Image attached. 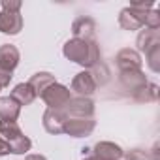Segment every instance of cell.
Returning a JSON list of instances; mask_svg holds the SVG:
<instances>
[{"instance_id":"22","label":"cell","mask_w":160,"mask_h":160,"mask_svg":"<svg viewBox=\"0 0 160 160\" xmlns=\"http://www.w3.org/2000/svg\"><path fill=\"white\" fill-rule=\"evenodd\" d=\"M21 0H2V12H21Z\"/></svg>"},{"instance_id":"10","label":"cell","mask_w":160,"mask_h":160,"mask_svg":"<svg viewBox=\"0 0 160 160\" xmlns=\"http://www.w3.org/2000/svg\"><path fill=\"white\" fill-rule=\"evenodd\" d=\"M115 64L121 72H130V70H141V57L136 49H121L115 57Z\"/></svg>"},{"instance_id":"7","label":"cell","mask_w":160,"mask_h":160,"mask_svg":"<svg viewBox=\"0 0 160 160\" xmlns=\"http://www.w3.org/2000/svg\"><path fill=\"white\" fill-rule=\"evenodd\" d=\"M66 121H68V115L62 109H45L43 113V128L49 134H55V136L64 134Z\"/></svg>"},{"instance_id":"24","label":"cell","mask_w":160,"mask_h":160,"mask_svg":"<svg viewBox=\"0 0 160 160\" xmlns=\"http://www.w3.org/2000/svg\"><path fill=\"white\" fill-rule=\"evenodd\" d=\"M10 152V147H8V143L2 139V136H0V156H4V154H8Z\"/></svg>"},{"instance_id":"15","label":"cell","mask_w":160,"mask_h":160,"mask_svg":"<svg viewBox=\"0 0 160 160\" xmlns=\"http://www.w3.org/2000/svg\"><path fill=\"white\" fill-rule=\"evenodd\" d=\"M19 113H21V106L12 96H2L0 98V119L2 121L15 122L19 119Z\"/></svg>"},{"instance_id":"21","label":"cell","mask_w":160,"mask_h":160,"mask_svg":"<svg viewBox=\"0 0 160 160\" xmlns=\"http://www.w3.org/2000/svg\"><path fill=\"white\" fill-rule=\"evenodd\" d=\"M122 158L124 160H152L151 152H147L143 149H130L122 154Z\"/></svg>"},{"instance_id":"1","label":"cell","mask_w":160,"mask_h":160,"mask_svg":"<svg viewBox=\"0 0 160 160\" xmlns=\"http://www.w3.org/2000/svg\"><path fill=\"white\" fill-rule=\"evenodd\" d=\"M62 55L68 60L83 66V68H94L100 64V58H102V53H100V47L96 42L77 40V38H72L64 43Z\"/></svg>"},{"instance_id":"4","label":"cell","mask_w":160,"mask_h":160,"mask_svg":"<svg viewBox=\"0 0 160 160\" xmlns=\"http://www.w3.org/2000/svg\"><path fill=\"white\" fill-rule=\"evenodd\" d=\"M40 98L45 102L47 109H64V106L70 102L72 94H70V89L60 85V83H53L51 87H47Z\"/></svg>"},{"instance_id":"8","label":"cell","mask_w":160,"mask_h":160,"mask_svg":"<svg viewBox=\"0 0 160 160\" xmlns=\"http://www.w3.org/2000/svg\"><path fill=\"white\" fill-rule=\"evenodd\" d=\"M72 32H73V38L77 40H87V42H96V23L94 19L91 17H77L72 25Z\"/></svg>"},{"instance_id":"5","label":"cell","mask_w":160,"mask_h":160,"mask_svg":"<svg viewBox=\"0 0 160 160\" xmlns=\"http://www.w3.org/2000/svg\"><path fill=\"white\" fill-rule=\"evenodd\" d=\"M68 117H81V119H89L94 115V102L91 98L85 96H72L70 102L64 106L62 109Z\"/></svg>"},{"instance_id":"20","label":"cell","mask_w":160,"mask_h":160,"mask_svg":"<svg viewBox=\"0 0 160 160\" xmlns=\"http://www.w3.org/2000/svg\"><path fill=\"white\" fill-rule=\"evenodd\" d=\"M145 57H147V64H149V68L152 70V72H158V60H160V43L158 45H154V47H151L147 53H145Z\"/></svg>"},{"instance_id":"2","label":"cell","mask_w":160,"mask_h":160,"mask_svg":"<svg viewBox=\"0 0 160 160\" xmlns=\"http://www.w3.org/2000/svg\"><path fill=\"white\" fill-rule=\"evenodd\" d=\"M0 136L8 143L10 152H13V154H25L32 147V141L23 134V130L19 128L17 122L0 121Z\"/></svg>"},{"instance_id":"16","label":"cell","mask_w":160,"mask_h":160,"mask_svg":"<svg viewBox=\"0 0 160 160\" xmlns=\"http://www.w3.org/2000/svg\"><path fill=\"white\" fill-rule=\"evenodd\" d=\"M160 43V32L154 30V28H147V30H141L138 34V40H136V45H138V51L141 53H147L151 47L158 45Z\"/></svg>"},{"instance_id":"3","label":"cell","mask_w":160,"mask_h":160,"mask_svg":"<svg viewBox=\"0 0 160 160\" xmlns=\"http://www.w3.org/2000/svg\"><path fill=\"white\" fill-rule=\"evenodd\" d=\"M152 8V2H132L128 8L121 10L119 25L124 30H139L141 27H145V13Z\"/></svg>"},{"instance_id":"19","label":"cell","mask_w":160,"mask_h":160,"mask_svg":"<svg viewBox=\"0 0 160 160\" xmlns=\"http://www.w3.org/2000/svg\"><path fill=\"white\" fill-rule=\"evenodd\" d=\"M134 100H138V102H154V100H158V85H154V83L143 85L139 91L134 92Z\"/></svg>"},{"instance_id":"23","label":"cell","mask_w":160,"mask_h":160,"mask_svg":"<svg viewBox=\"0 0 160 160\" xmlns=\"http://www.w3.org/2000/svg\"><path fill=\"white\" fill-rule=\"evenodd\" d=\"M12 77H13V72L0 68V89H4V87H8V85H10Z\"/></svg>"},{"instance_id":"25","label":"cell","mask_w":160,"mask_h":160,"mask_svg":"<svg viewBox=\"0 0 160 160\" xmlns=\"http://www.w3.org/2000/svg\"><path fill=\"white\" fill-rule=\"evenodd\" d=\"M25 160H47L45 156H42V154H28Z\"/></svg>"},{"instance_id":"6","label":"cell","mask_w":160,"mask_h":160,"mask_svg":"<svg viewBox=\"0 0 160 160\" xmlns=\"http://www.w3.org/2000/svg\"><path fill=\"white\" fill-rule=\"evenodd\" d=\"M96 128V121L94 117L89 119H81V117H68L66 121V128L64 134L72 136V138H87L92 134V130Z\"/></svg>"},{"instance_id":"14","label":"cell","mask_w":160,"mask_h":160,"mask_svg":"<svg viewBox=\"0 0 160 160\" xmlns=\"http://www.w3.org/2000/svg\"><path fill=\"white\" fill-rule=\"evenodd\" d=\"M19 60H21V53L15 45H12V43L0 45V68L13 72L17 68Z\"/></svg>"},{"instance_id":"26","label":"cell","mask_w":160,"mask_h":160,"mask_svg":"<svg viewBox=\"0 0 160 160\" xmlns=\"http://www.w3.org/2000/svg\"><path fill=\"white\" fill-rule=\"evenodd\" d=\"M83 160H100V158H96V156H94V154H87V156H85V158H83Z\"/></svg>"},{"instance_id":"17","label":"cell","mask_w":160,"mask_h":160,"mask_svg":"<svg viewBox=\"0 0 160 160\" xmlns=\"http://www.w3.org/2000/svg\"><path fill=\"white\" fill-rule=\"evenodd\" d=\"M10 96H12L19 106H30V104L36 100V92H34V89H32L28 83H19V85H15Z\"/></svg>"},{"instance_id":"11","label":"cell","mask_w":160,"mask_h":160,"mask_svg":"<svg viewBox=\"0 0 160 160\" xmlns=\"http://www.w3.org/2000/svg\"><path fill=\"white\" fill-rule=\"evenodd\" d=\"M23 30L21 12H0V32L15 36Z\"/></svg>"},{"instance_id":"13","label":"cell","mask_w":160,"mask_h":160,"mask_svg":"<svg viewBox=\"0 0 160 160\" xmlns=\"http://www.w3.org/2000/svg\"><path fill=\"white\" fill-rule=\"evenodd\" d=\"M119 79H121V83H122V87H124V89L132 91V94H134L136 91H139L143 85H147V83H149V81H147V77H145V73H143L141 70L121 72Z\"/></svg>"},{"instance_id":"12","label":"cell","mask_w":160,"mask_h":160,"mask_svg":"<svg viewBox=\"0 0 160 160\" xmlns=\"http://www.w3.org/2000/svg\"><path fill=\"white\" fill-rule=\"evenodd\" d=\"M91 154H94L100 160H121L124 151L117 143H113V141H98L91 149Z\"/></svg>"},{"instance_id":"18","label":"cell","mask_w":160,"mask_h":160,"mask_svg":"<svg viewBox=\"0 0 160 160\" xmlns=\"http://www.w3.org/2000/svg\"><path fill=\"white\" fill-rule=\"evenodd\" d=\"M27 83L34 89L36 96H40L47 87H51L53 83H57V79H55V75L49 73V72H38V73H34V75L30 77V81H27Z\"/></svg>"},{"instance_id":"9","label":"cell","mask_w":160,"mask_h":160,"mask_svg":"<svg viewBox=\"0 0 160 160\" xmlns=\"http://www.w3.org/2000/svg\"><path fill=\"white\" fill-rule=\"evenodd\" d=\"M96 83H94V77L91 75V72H79L75 73V77L72 79V91L77 96H85L89 98L91 94H94L96 91Z\"/></svg>"}]
</instances>
